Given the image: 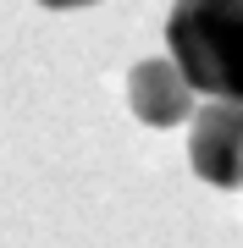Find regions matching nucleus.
Instances as JSON below:
<instances>
[{"label":"nucleus","instance_id":"obj_4","mask_svg":"<svg viewBox=\"0 0 243 248\" xmlns=\"http://www.w3.org/2000/svg\"><path fill=\"white\" fill-rule=\"evenodd\" d=\"M39 6H50V11H78V6H99V0H39Z\"/></svg>","mask_w":243,"mask_h":248},{"label":"nucleus","instance_id":"obj_3","mask_svg":"<svg viewBox=\"0 0 243 248\" xmlns=\"http://www.w3.org/2000/svg\"><path fill=\"white\" fill-rule=\"evenodd\" d=\"M194 99H199V89L188 78H182V66L171 61H138L133 72H127V105H133V116L144 127H182V122H194Z\"/></svg>","mask_w":243,"mask_h":248},{"label":"nucleus","instance_id":"obj_2","mask_svg":"<svg viewBox=\"0 0 243 248\" xmlns=\"http://www.w3.org/2000/svg\"><path fill=\"white\" fill-rule=\"evenodd\" d=\"M188 166L210 187H243V99H216L194 110Z\"/></svg>","mask_w":243,"mask_h":248},{"label":"nucleus","instance_id":"obj_1","mask_svg":"<svg viewBox=\"0 0 243 248\" xmlns=\"http://www.w3.org/2000/svg\"><path fill=\"white\" fill-rule=\"evenodd\" d=\"M166 50L205 99H243V0H171Z\"/></svg>","mask_w":243,"mask_h":248}]
</instances>
